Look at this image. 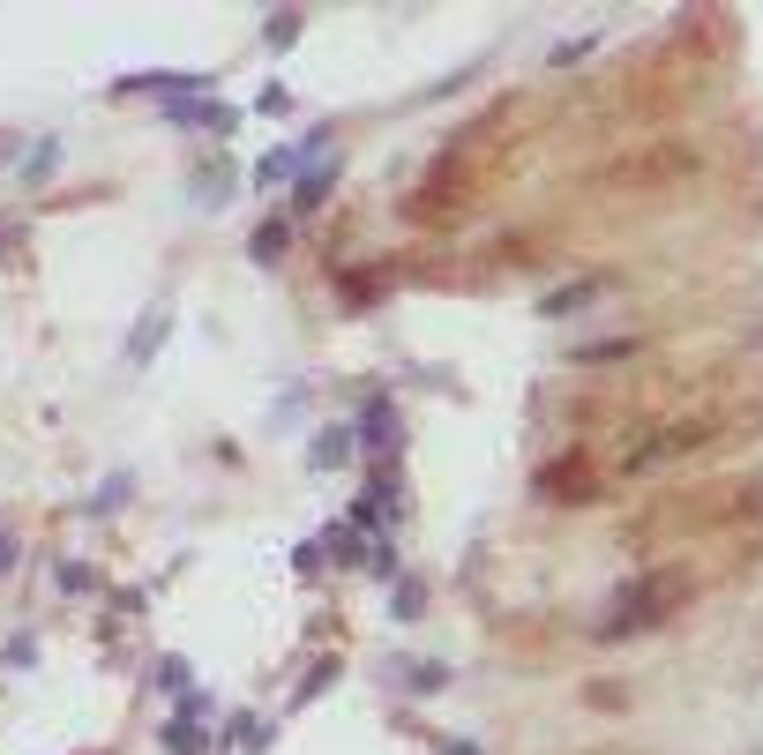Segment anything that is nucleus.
<instances>
[{
  "label": "nucleus",
  "instance_id": "1",
  "mask_svg": "<svg viewBox=\"0 0 763 755\" xmlns=\"http://www.w3.org/2000/svg\"><path fill=\"white\" fill-rule=\"evenodd\" d=\"M360 442H367V449L397 442V404H389V397H375V404H367V412H360Z\"/></svg>",
  "mask_w": 763,
  "mask_h": 755
},
{
  "label": "nucleus",
  "instance_id": "2",
  "mask_svg": "<svg viewBox=\"0 0 763 755\" xmlns=\"http://www.w3.org/2000/svg\"><path fill=\"white\" fill-rule=\"evenodd\" d=\"M173 128H217V135H225L232 113H225V105H173Z\"/></svg>",
  "mask_w": 763,
  "mask_h": 755
},
{
  "label": "nucleus",
  "instance_id": "3",
  "mask_svg": "<svg viewBox=\"0 0 763 755\" xmlns=\"http://www.w3.org/2000/svg\"><path fill=\"white\" fill-rule=\"evenodd\" d=\"M285 240H292V232H285V217H270V225H262L247 247H255V262H270V255H285Z\"/></svg>",
  "mask_w": 763,
  "mask_h": 755
},
{
  "label": "nucleus",
  "instance_id": "4",
  "mask_svg": "<svg viewBox=\"0 0 763 755\" xmlns=\"http://www.w3.org/2000/svg\"><path fill=\"white\" fill-rule=\"evenodd\" d=\"M330 180H337V165H307V180H300V210H315V202L330 195Z\"/></svg>",
  "mask_w": 763,
  "mask_h": 755
},
{
  "label": "nucleus",
  "instance_id": "5",
  "mask_svg": "<svg viewBox=\"0 0 763 755\" xmlns=\"http://www.w3.org/2000/svg\"><path fill=\"white\" fill-rule=\"evenodd\" d=\"M591 300H599V285H569V292H554V300H547V314H584Z\"/></svg>",
  "mask_w": 763,
  "mask_h": 755
},
{
  "label": "nucleus",
  "instance_id": "6",
  "mask_svg": "<svg viewBox=\"0 0 763 755\" xmlns=\"http://www.w3.org/2000/svg\"><path fill=\"white\" fill-rule=\"evenodd\" d=\"M285 172H292V150H270V157H262V165H255V180H262V187H277V180H285Z\"/></svg>",
  "mask_w": 763,
  "mask_h": 755
},
{
  "label": "nucleus",
  "instance_id": "7",
  "mask_svg": "<svg viewBox=\"0 0 763 755\" xmlns=\"http://www.w3.org/2000/svg\"><path fill=\"white\" fill-rule=\"evenodd\" d=\"M576 359H584V367H606V359H629V344H584Z\"/></svg>",
  "mask_w": 763,
  "mask_h": 755
}]
</instances>
